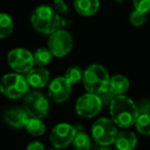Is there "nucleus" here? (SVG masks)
<instances>
[{
	"instance_id": "9",
	"label": "nucleus",
	"mask_w": 150,
	"mask_h": 150,
	"mask_svg": "<svg viewBox=\"0 0 150 150\" xmlns=\"http://www.w3.org/2000/svg\"><path fill=\"white\" fill-rule=\"evenodd\" d=\"M7 63L16 73H28L34 64L33 54L26 48H15L7 54Z\"/></svg>"
},
{
	"instance_id": "31",
	"label": "nucleus",
	"mask_w": 150,
	"mask_h": 150,
	"mask_svg": "<svg viewBox=\"0 0 150 150\" xmlns=\"http://www.w3.org/2000/svg\"><path fill=\"white\" fill-rule=\"evenodd\" d=\"M117 1H121V0H117Z\"/></svg>"
},
{
	"instance_id": "8",
	"label": "nucleus",
	"mask_w": 150,
	"mask_h": 150,
	"mask_svg": "<svg viewBox=\"0 0 150 150\" xmlns=\"http://www.w3.org/2000/svg\"><path fill=\"white\" fill-rule=\"evenodd\" d=\"M103 102L98 95L86 94L80 96L75 104V111L79 116L84 118H93L102 110Z\"/></svg>"
},
{
	"instance_id": "14",
	"label": "nucleus",
	"mask_w": 150,
	"mask_h": 150,
	"mask_svg": "<svg viewBox=\"0 0 150 150\" xmlns=\"http://www.w3.org/2000/svg\"><path fill=\"white\" fill-rule=\"evenodd\" d=\"M138 138L133 132L125 131L118 133L115 139V147L117 150H134L137 146Z\"/></svg>"
},
{
	"instance_id": "1",
	"label": "nucleus",
	"mask_w": 150,
	"mask_h": 150,
	"mask_svg": "<svg viewBox=\"0 0 150 150\" xmlns=\"http://www.w3.org/2000/svg\"><path fill=\"white\" fill-rule=\"evenodd\" d=\"M111 120L121 129H127L135 125L139 116L137 104L129 97L121 95L116 96L109 105Z\"/></svg>"
},
{
	"instance_id": "10",
	"label": "nucleus",
	"mask_w": 150,
	"mask_h": 150,
	"mask_svg": "<svg viewBox=\"0 0 150 150\" xmlns=\"http://www.w3.org/2000/svg\"><path fill=\"white\" fill-rule=\"evenodd\" d=\"M77 131L70 123L61 122L52 129L50 140L52 145L57 149H63L72 144Z\"/></svg>"
},
{
	"instance_id": "17",
	"label": "nucleus",
	"mask_w": 150,
	"mask_h": 150,
	"mask_svg": "<svg viewBox=\"0 0 150 150\" xmlns=\"http://www.w3.org/2000/svg\"><path fill=\"white\" fill-rule=\"evenodd\" d=\"M25 127L28 133L31 134L34 137H40V136L44 135L46 131L45 125L41 120V118H35V117H30Z\"/></svg>"
},
{
	"instance_id": "29",
	"label": "nucleus",
	"mask_w": 150,
	"mask_h": 150,
	"mask_svg": "<svg viewBox=\"0 0 150 150\" xmlns=\"http://www.w3.org/2000/svg\"><path fill=\"white\" fill-rule=\"evenodd\" d=\"M98 150H112V149H110V148H108V147H101V148H99Z\"/></svg>"
},
{
	"instance_id": "5",
	"label": "nucleus",
	"mask_w": 150,
	"mask_h": 150,
	"mask_svg": "<svg viewBox=\"0 0 150 150\" xmlns=\"http://www.w3.org/2000/svg\"><path fill=\"white\" fill-rule=\"evenodd\" d=\"M117 135L118 131L116 125L111 119L101 117L93 123L92 136L95 141L102 147H108L114 144Z\"/></svg>"
},
{
	"instance_id": "13",
	"label": "nucleus",
	"mask_w": 150,
	"mask_h": 150,
	"mask_svg": "<svg viewBox=\"0 0 150 150\" xmlns=\"http://www.w3.org/2000/svg\"><path fill=\"white\" fill-rule=\"evenodd\" d=\"M27 82L29 86L34 88H44L50 82V72L43 67L32 68L27 74Z\"/></svg>"
},
{
	"instance_id": "23",
	"label": "nucleus",
	"mask_w": 150,
	"mask_h": 150,
	"mask_svg": "<svg viewBox=\"0 0 150 150\" xmlns=\"http://www.w3.org/2000/svg\"><path fill=\"white\" fill-rule=\"evenodd\" d=\"M146 22V13L135 9L129 15V23L135 27H140Z\"/></svg>"
},
{
	"instance_id": "4",
	"label": "nucleus",
	"mask_w": 150,
	"mask_h": 150,
	"mask_svg": "<svg viewBox=\"0 0 150 150\" xmlns=\"http://www.w3.org/2000/svg\"><path fill=\"white\" fill-rule=\"evenodd\" d=\"M0 92L8 99L17 100L28 94L29 84L26 77L20 73H7L0 80Z\"/></svg>"
},
{
	"instance_id": "20",
	"label": "nucleus",
	"mask_w": 150,
	"mask_h": 150,
	"mask_svg": "<svg viewBox=\"0 0 150 150\" xmlns=\"http://www.w3.org/2000/svg\"><path fill=\"white\" fill-rule=\"evenodd\" d=\"M13 31V19L6 13H0V38L4 39L11 35Z\"/></svg>"
},
{
	"instance_id": "21",
	"label": "nucleus",
	"mask_w": 150,
	"mask_h": 150,
	"mask_svg": "<svg viewBox=\"0 0 150 150\" xmlns=\"http://www.w3.org/2000/svg\"><path fill=\"white\" fill-rule=\"evenodd\" d=\"M136 129L141 135L150 136V113L139 114L135 122Z\"/></svg>"
},
{
	"instance_id": "16",
	"label": "nucleus",
	"mask_w": 150,
	"mask_h": 150,
	"mask_svg": "<svg viewBox=\"0 0 150 150\" xmlns=\"http://www.w3.org/2000/svg\"><path fill=\"white\" fill-rule=\"evenodd\" d=\"M108 88L115 96H121L125 95L129 91V81L125 76L120 74H116L112 77H110L109 80Z\"/></svg>"
},
{
	"instance_id": "22",
	"label": "nucleus",
	"mask_w": 150,
	"mask_h": 150,
	"mask_svg": "<svg viewBox=\"0 0 150 150\" xmlns=\"http://www.w3.org/2000/svg\"><path fill=\"white\" fill-rule=\"evenodd\" d=\"M64 77L69 81L70 84H76L82 80L83 77V70L79 66H71L66 70Z\"/></svg>"
},
{
	"instance_id": "19",
	"label": "nucleus",
	"mask_w": 150,
	"mask_h": 150,
	"mask_svg": "<svg viewBox=\"0 0 150 150\" xmlns=\"http://www.w3.org/2000/svg\"><path fill=\"white\" fill-rule=\"evenodd\" d=\"M72 146L75 150H90L92 146V140L86 133L77 132L72 141Z\"/></svg>"
},
{
	"instance_id": "18",
	"label": "nucleus",
	"mask_w": 150,
	"mask_h": 150,
	"mask_svg": "<svg viewBox=\"0 0 150 150\" xmlns=\"http://www.w3.org/2000/svg\"><path fill=\"white\" fill-rule=\"evenodd\" d=\"M52 54L48 48L45 47H40L35 50L33 54L34 58V64L37 65L38 67H44L46 65L50 64L52 60Z\"/></svg>"
},
{
	"instance_id": "3",
	"label": "nucleus",
	"mask_w": 150,
	"mask_h": 150,
	"mask_svg": "<svg viewBox=\"0 0 150 150\" xmlns=\"http://www.w3.org/2000/svg\"><path fill=\"white\" fill-rule=\"evenodd\" d=\"M109 80H110V76H109L108 71L102 65H90L83 71L82 83L86 92L91 94L99 96L101 93L104 92L108 88Z\"/></svg>"
},
{
	"instance_id": "6",
	"label": "nucleus",
	"mask_w": 150,
	"mask_h": 150,
	"mask_svg": "<svg viewBox=\"0 0 150 150\" xmlns=\"http://www.w3.org/2000/svg\"><path fill=\"white\" fill-rule=\"evenodd\" d=\"M24 109L30 117L43 118L48 114L50 103L42 94L31 92L24 97Z\"/></svg>"
},
{
	"instance_id": "15",
	"label": "nucleus",
	"mask_w": 150,
	"mask_h": 150,
	"mask_svg": "<svg viewBox=\"0 0 150 150\" xmlns=\"http://www.w3.org/2000/svg\"><path fill=\"white\" fill-rule=\"evenodd\" d=\"M74 7L79 15L83 17L94 16L100 7L99 0H74Z\"/></svg>"
},
{
	"instance_id": "2",
	"label": "nucleus",
	"mask_w": 150,
	"mask_h": 150,
	"mask_svg": "<svg viewBox=\"0 0 150 150\" xmlns=\"http://www.w3.org/2000/svg\"><path fill=\"white\" fill-rule=\"evenodd\" d=\"M31 24L33 28L39 33L50 35L58 31L61 26V19L59 13L48 5L38 6L31 17Z\"/></svg>"
},
{
	"instance_id": "24",
	"label": "nucleus",
	"mask_w": 150,
	"mask_h": 150,
	"mask_svg": "<svg viewBox=\"0 0 150 150\" xmlns=\"http://www.w3.org/2000/svg\"><path fill=\"white\" fill-rule=\"evenodd\" d=\"M134 6L141 13H148L150 11V0H133Z\"/></svg>"
},
{
	"instance_id": "25",
	"label": "nucleus",
	"mask_w": 150,
	"mask_h": 150,
	"mask_svg": "<svg viewBox=\"0 0 150 150\" xmlns=\"http://www.w3.org/2000/svg\"><path fill=\"white\" fill-rule=\"evenodd\" d=\"M99 97H100L101 100H102L103 105H104V104H109V105H110V103L112 102V100L116 96H115V95L113 94L112 92H111L110 88H107L106 90L104 91V92H102L100 95H99Z\"/></svg>"
},
{
	"instance_id": "28",
	"label": "nucleus",
	"mask_w": 150,
	"mask_h": 150,
	"mask_svg": "<svg viewBox=\"0 0 150 150\" xmlns=\"http://www.w3.org/2000/svg\"><path fill=\"white\" fill-rule=\"evenodd\" d=\"M27 150H45V148L41 142L33 141L27 146Z\"/></svg>"
},
{
	"instance_id": "26",
	"label": "nucleus",
	"mask_w": 150,
	"mask_h": 150,
	"mask_svg": "<svg viewBox=\"0 0 150 150\" xmlns=\"http://www.w3.org/2000/svg\"><path fill=\"white\" fill-rule=\"evenodd\" d=\"M54 11H56L58 13H62V15L68 13L69 8H68V6H67L66 3H65L64 0H54Z\"/></svg>"
},
{
	"instance_id": "11",
	"label": "nucleus",
	"mask_w": 150,
	"mask_h": 150,
	"mask_svg": "<svg viewBox=\"0 0 150 150\" xmlns=\"http://www.w3.org/2000/svg\"><path fill=\"white\" fill-rule=\"evenodd\" d=\"M72 92V84L64 76H59L50 81L48 86V95L57 103H64L69 99Z\"/></svg>"
},
{
	"instance_id": "30",
	"label": "nucleus",
	"mask_w": 150,
	"mask_h": 150,
	"mask_svg": "<svg viewBox=\"0 0 150 150\" xmlns=\"http://www.w3.org/2000/svg\"><path fill=\"white\" fill-rule=\"evenodd\" d=\"M50 150H60V149H57V148H54V149H50Z\"/></svg>"
},
{
	"instance_id": "7",
	"label": "nucleus",
	"mask_w": 150,
	"mask_h": 150,
	"mask_svg": "<svg viewBox=\"0 0 150 150\" xmlns=\"http://www.w3.org/2000/svg\"><path fill=\"white\" fill-rule=\"evenodd\" d=\"M73 47V39L69 32L60 30L50 34L47 41V48L56 58H63L71 52Z\"/></svg>"
},
{
	"instance_id": "12",
	"label": "nucleus",
	"mask_w": 150,
	"mask_h": 150,
	"mask_svg": "<svg viewBox=\"0 0 150 150\" xmlns=\"http://www.w3.org/2000/svg\"><path fill=\"white\" fill-rule=\"evenodd\" d=\"M30 116L24 108H13L5 112L4 120L13 129H23L26 127Z\"/></svg>"
},
{
	"instance_id": "27",
	"label": "nucleus",
	"mask_w": 150,
	"mask_h": 150,
	"mask_svg": "<svg viewBox=\"0 0 150 150\" xmlns=\"http://www.w3.org/2000/svg\"><path fill=\"white\" fill-rule=\"evenodd\" d=\"M139 114L143 113H150V100H142L139 104H137Z\"/></svg>"
}]
</instances>
